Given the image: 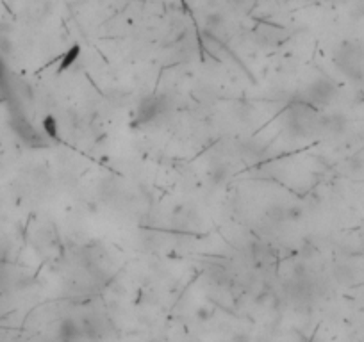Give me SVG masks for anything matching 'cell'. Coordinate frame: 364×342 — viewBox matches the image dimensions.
I'll list each match as a JSON object with an SVG mask.
<instances>
[{
	"label": "cell",
	"instance_id": "6da1fadb",
	"mask_svg": "<svg viewBox=\"0 0 364 342\" xmlns=\"http://www.w3.org/2000/svg\"><path fill=\"white\" fill-rule=\"evenodd\" d=\"M320 120L318 109L309 105L304 100L293 102L284 112V127L289 132V136L298 139L311 138L320 132Z\"/></svg>",
	"mask_w": 364,
	"mask_h": 342
},
{
	"label": "cell",
	"instance_id": "7a4b0ae2",
	"mask_svg": "<svg viewBox=\"0 0 364 342\" xmlns=\"http://www.w3.org/2000/svg\"><path fill=\"white\" fill-rule=\"evenodd\" d=\"M336 96H337L336 84L330 79H327V77H320V79L313 80V82L304 89L300 100H304V102H307L309 105L320 109V107L330 105Z\"/></svg>",
	"mask_w": 364,
	"mask_h": 342
},
{
	"label": "cell",
	"instance_id": "3957f363",
	"mask_svg": "<svg viewBox=\"0 0 364 342\" xmlns=\"http://www.w3.org/2000/svg\"><path fill=\"white\" fill-rule=\"evenodd\" d=\"M170 110V98L166 94H150L143 98L136 110V123L137 125H150L157 122L161 116L168 114Z\"/></svg>",
	"mask_w": 364,
	"mask_h": 342
},
{
	"label": "cell",
	"instance_id": "277c9868",
	"mask_svg": "<svg viewBox=\"0 0 364 342\" xmlns=\"http://www.w3.org/2000/svg\"><path fill=\"white\" fill-rule=\"evenodd\" d=\"M336 64L346 77L352 80H360L364 75L362 59H360V52L357 47L350 43L341 45V48L336 54Z\"/></svg>",
	"mask_w": 364,
	"mask_h": 342
},
{
	"label": "cell",
	"instance_id": "5b68a950",
	"mask_svg": "<svg viewBox=\"0 0 364 342\" xmlns=\"http://www.w3.org/2000/svg\"><path fill=\"white\" fill-rule=\"evenodd\" d=\"M13 129L18 134V138L25 143V145L32 146V148H41L47 145V139L43 138V134L29 122L27 118H24L22 114H13Z\"/></svg>",
	"mask_w": 364,
	"mask_h": 342
},
{
	"label": "cell",
	"instance_id": "8992f818",
	"mask_svg": "<svg viewBox=\"0 0 364 342\" xmlns=\"http://www.w3.org/2000/svg\"><path fill=\"white\" fill-rule=\"evenodd\" d=\"M255 40L259 45H280L286 40V31L273 25H259L255 29Z\"/></svg>",
	"mask_w": 364,
	"mask_h": 342
},
{
	"label": "cell",
	"instance_id": "52a82bcc",
	"mask_svg": "<svg viewBox=\"0 0 364 342\" xmlns=\"http://www.w3.org/2000/svg\"><path fill=\"white\" fill-rule=\"evenodd\" d=\"M81 335H83V330L71 319L63 322V326H61V338H63V342H75Z\"/></svg>",
	"mask_w": 364,
	"mask_h": 342
},
{
	"label": "cell",
	"instance_id": "ba28073f",
	"mask_svg": "<svg viewBox=\"0 0 364 342\" xmlns=\"http://www.w3.org/2000/svg\"><path fill=\"white\" fill-rule=\"evenodd\" d=\"M209 177L212 178V182L222 184L224 180H227L229 177V166L227 164H216L214 168L209 171Z\"/></svg>",
	"mask_w": 364,
	"mask_h": 342
},
{
	"label": "cell",
	"instance_id": "9c48e42d",
	"mask_svg": "<svg viewBox=\"0 0 364 342\" xmlns=\"http://www.w3.org/2000/svg\"><path fill=\"white\" fill-rule=\"evenodd\" d=\"M0 86H6V68L2 59H0Z\"/></svg>",
	"mask_w": 364,
	"mask_h": 342
}]
</instances>
